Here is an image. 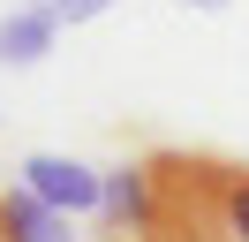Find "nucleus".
Segmentation results:
<instances>
[{
    "label": "nucleus",
    "instance_id": "423d86ee",
    "mask_svg": "<svg viewBox=\"0 0 249 242\" xmlns=\"http://www.w3.org/2000/svg\"><path fill=\"white\" fill-rule=\"evenodd\" d=\"M189 8H227V0H189Z\"/></svg>",
    "mask_w": 249,
    "mask_h": 242
},
{
    "label": "nucleus",
    "instance_id": "f257e3e1",
    "mask_svg": "<svg viewBox=\"0 0 249 242\" xmlns=\"http://www.w3.org/2000/svg\"><path fill=\"white\" fill-rule=\"evenodd\" d=\"M16 182H31L46 204L76 212V220L106 204V174H98V166H83V159H68V151H31V159L16 166Z\"/></svg>",
    "mask_w": 249,
    "mask_h": 242
},
{
    "label": "nucleus",
    "instance_id": "39448f33",
    "mask_svg": "<svg viewBox=\"0 0 249 242\" xmlns=\"http://www.w3.org/2000/svg\"><path fill=\"white\" fill-rule=\"evenodd\" d=\"M38 8H46L53 23H91V15H106L113 0H38Z\"/></svg>",
    "mask_w": 249,
    "mask_h": 242
},
{
    "label": "nucleus",
    "instance_id": "7ed1b4c3",
    "mask_svg": "<svg viewBox=\"0 0 249 242\" xmlns=\"http://www.w3.org/2000/svg\"><path fill=\"white\" fill-rule=\"evenodd\" d=\"M53 30H61V23H53L38 0L16 8V15H0V68H31V60H46V53H53Z\"/></svg>",
    "mask_w": 249,
    "mask_h": 242
},
{
    "label": "nucleus",
    "instance_id": "20e7f679",
    "mask_svg": "<svg viewBox=\"0 0 249 242\" xmlns=\"http://www.w3.org/2000/svg\"><path fill=\"white\" fill-rule=\"evenodd\" d=\"M212 220L227 242H249V166H212Z\"/></svg>",
    "mask_w": 249,
    "mask_h": 242
},
{
    "label": "nucleus",
    "instance_id": "f03ea898",
    "mask_svg": "<svg viewBox=\"0 0 249 242\" xmlns=\"http://www.w3.org/2000/svg\"><path fill=\"white\" fill-rule=\"evenodd\" d=\"M68 220H76V212L46 204L31 182H8V189H0V242H76Z\"/></svg>",
    "mask_w": 249,
    "mask_h": 242
}]
</instances>
